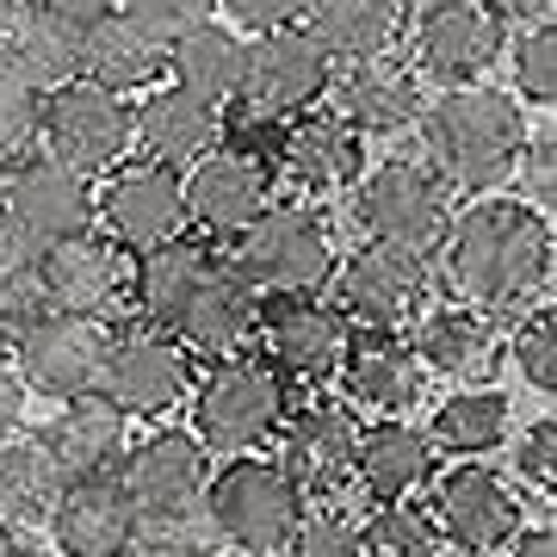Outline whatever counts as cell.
<instances>
[{
    "mask_svg": "<svg viewBox=\"0 0 557 557\" xmlns=\"http://www.w3.org/2000/svg\"><path fill=\"white\" fill-rule=\"evenodd\" d=\"M440 255H446V278H453L458 304H478L490 317L533 310L552 292V218H539L520 199L483 193L465 211H453Z\"/></svg>",
    "mask_w": 557,
    "mask_h": 557,
    "instance_id": "cell-1",
    "label": "cell"
},
{
    "mask_svg": "<svg viewBox=\"0 0 557 557\" xmlns=\"http://www.w3.org/2000/svg\"><path fill=\"white\" fill-rule=\"evenodd\" d=\"M421 149H428V168H434L446 186L458 193H496L502 180H515V161L527 149V112H520L515 94L502 87H440L434 100H421Z\"/></svg>",
    "mask_w": 557,
    "mask_h": 557,
    "instance_id": "cell-2",
    "label": "cell"
},
{
    "mask_svg": "<svg viewBox=\"0 0 557 557\" xmlns=\"http://www.w3.org/2000/svg\"><path fill=\"white\" fill-rule=\"evenodd\" d=\"M112 478H119V490L137 508L143 539H180V545H205L211 552V533L199 520L211 453L186 428H156V434L131 440Z\"/></svg>",
    "mask_w": 557,
    "mask_h": 557,
    "instance_id": "cell-3",
    "label": "cell"
},
{
    "mask_svg": "<svg viewBox=\"0 0 557 557\" xmlns=\"http://www.w3.org/2000/svg\"><path fill=\"white\" fill-rule=\"evenodd\" d=\"M186 403H193V428L186 434L218 458L267 453L278 440V428H285V416H292L285 409V379L255 354L211 359V372L193 379Z\"/></svg>",
    "mask_w": 557,
    "mask_h": 557,
    "instance_id": "cell-4",
    "label": "cell"
},
{
    "mask_svg": "<svg viewBox=\"0 0 557 557\" xmlns=\"http://www.w3.org/2000/svg\"><path fill=\"white\" fill-rule=\"evenodd\" d=\"M298 483L278 471V458H230L223 471L205 478V502H199V520L211 545L223 552H242V557H278L285 539L298 527Z\"/></svg>",
    "mask_w": 557,
    "mask_h": 557,
    "instance_id": "cell-5",
    "label": "cell"
},
{
    "mask_svg": "<svg viewBox=\"0 0 557 557\" xmlns=\"http://www.w3.org/2000/svg\"><path fill=\"white\" fill-rule=\"evenodd\" d=\"M335 242L317 211L304 205H273L236 236V278L255 298H322L335 278Z\"/></svg>",
    "mask_w": 557,
    "mask_h": 557,
    "instance_id": "cell-6",
    "label": "cell"
},
{
    "mask_svg": "<svg viewBox=\"0 0 557 557\" xmlns=\"http://www.w3.org/2000/svg\"><path fill=\"white\" fill-rule=\"evenodd\" d=\"M354 218L372 242L434 260L453 223V186L428 161H379L354 180Z\"/></svg>",
    "mask_w": 557,
    "mask_h": 557,
    "instance_id": "cell-7",
    "label": "cell"
},
{
    "mask_svg": "<svg viewBox=\"0 0 557 557\" xmlns=\"http://www.w3.org/2000/svg\"><path fill=\"white\" fill-rule=\"evenodd\" d=\"M44 156H57L75 174H112L131 149H137V112L124 94H106L94 81H69L57 94L38 100V131Z\"/></svg>",
    "mask_w": 557,
    "mask_h": 557,
    "instance_id": "cell-8",
    "label": "cell"
},
{
    "mask_svg": "<svg viewBox=\"0 0 557 557\" xmlns=\"http://www.w3.org/2000/svg\"><path fill=\"white\" fill-rule=\"evenodd\" d=\"M106 347H112V322L100 317H62V310H38V317L13 329V372L25 391H38L50 403L94 397L106 379Z\"/></svg>",
    "mask_w": 557,
    "mask_h": 557,
    "instance_id": "cell-9",
    "label": "cell"
},
{
    "mask_svg": "<svg viewBox=\"0 0 557 557\" xmlns=\"http://www.w3.org/2000/svg\"><path fill=\"white\" fill-rule=\"evenodd\" d=\"M335 310L347 317V329H391L416 322L434 304V267L428 255L391 248V242H366L347 260H335Z\"/></svg>",
    "mask_w": 557,
    "mask_h": 557,
    "instance_id": "cell-10",
    "label": "cell"
},
{
    "mask_svg": "<svg viewBox=\"0 0 557 557\" xmlns=\"http://www.w3.org/2000/svg\"><path fill=\"white\" fill-rule=\"evenodd\" d=\"M193 354L180 347L174 335H161L149 322H131V329H112V347H106V379L100 397L112 409H124L131 421H156L168 409L186 403L193 391Z\"/></svg>",
    "mask_w": 557,
    "mask_h": 557,
    "instance_id": "cell-11",
    "label": "cell"
},
{
    "mask_svg": "<svg viewBox=\"0 0 557 557\" xmlns=\"http://www.w3.org/2000/svg\"><path fill=\"white\" fill-rule=\"evenodd\" d=\"M335 81V62L322 57L304 25H278V32H260L242 50V87L236 100L255 112V119H298L329 94Z\"/></svg>",
    "mask_w": 557,
    "mask_h": 557,
    "instance_id": "cell-12",
    "label": "cell"
},
{
    "mask_svg": "<svg viewBox=\"0 0 557 557\" xmlns=\"http://www.w3.org/2000/svg\"><path fill=\"white\" fill-rule=\"evenodd\" d=\"M0 218H13L38 248L87 236L94 230V180L75 174V168H62L44 149L13 156L7 174H0Z\"/></svg>",
    "mask_w": 557,
    "mask_h": 557,
    "instance_id": "cell-13",
    "label": "cell"
},
{
    "mask_svg": "<svg viewBox=\"0 0 557 557\" xmlns=\"http://www.w3.org/2000/svg\"><path fill=\"white\" fill-rule=\"evenodd\" d=\"M94 223H106V242L131 255H149L161 242L186 236L180 174L161 161H119L106 174V193H94Z\"/></svg>",
    "mask_w": 557,
    "mask_h": 557,
    "instance_id": "cell-14",
    "label": "cell"
},
{
    "mask_svg": "<svg viewBox=\"0 0 557 557\" xmlns=\"http://www.w3.org/2000/svg\"><path fill=\"white\" fill-rule=\"evenodd\" d=\"M428 520H434L440 545H458V552H471V557H496L520 533V496L483 458H465V465H453L434 483Z\"/></svg>",
    "mask_w": 557,
    "mask_h": 557,
    "instance_id": "cell-15",
    "label": "cell"
},
{
    "mask_svg": "<svg viewBox=\"0 0 557 557\" xmlns=\"http://www.w3.org/2000/svg\"><path fill=\"white\" fill-rule=\"evenodd\" d=\"M180 193H186V223H199L205 236H230L236 242L260 211H273L278 174L273 161L255 156V149H211L205 161H193L180 174Z\"/></svg>",
    "mask_w": 557,
    "mask_h": 557,
    "instance_id": "cell-16",
    "label": "cell"
},
{
    "mask_svg": "<svg viewBox=\"0 0 557 557\" xmlns=\"http://www.w3.org/2000/svg\"><path fill=\"white\" fill-rule=\"evenodd\" d=\"M38 304L62 317H124L131 310V267L106 236H69L38 255Z\"/></svg>",
    "mask_w": 557,
    "mask_h": 557,
    "instance_id": "cell-17",
    "label": "cell"
},
{
    "mask_svg": "<svg viewBox=\"0 0 557 557\" xmlns=\"http://www.w3.org/2000/svg\"><path fill=\"white\" fill-rule=\"evenodd\" d=\"M255 335L267 341V366L292 384L335 379L347 354V317L322 298H260Z\"/></svg>",
    "mask_w": 557,
    "mask_h": 557,
    "instance_id": "cell-18",
    "label": "cell"
},
{
    "mask_svg": "<svg viewBox=\"0 0 557 557\" xmlns=\"http://www.w3.org/2000/svg\"><path fill=\"white\" fill-rule=\"evenodd\" d=\"M502 20L483 0H421L416 7V62L440 87H471L496 69Z\"/></svg>",
    "mask_w": 557,
    "mask_h": 557,
    "instance_id": "cell-19",
    "label": "cell"
},
{
    "mask_svg": "<svg viewBox=\"0 0 557 557\" xmlns=\"http://www.w3.org/2000/svg\"><path fill=\"white\" fill-rule=\"evenodd\" d=\"M341 397L359 409H372L379 421H397L403 409H416L428 391V366L416 347L391 329H347V354H341Z\"/></svg>",
    "mask_w": 557,
    "mask_h": 557,
    "instance_id": "cell-20",
    "label": "cell"
},
{
    "mask_svg": "<svg viewBox=\"0 0 557 557\" xmlns=\"http://www.w3.org/2000/svg\"><path fill=\"white\" fill-rule=\"evenodd\" d=\"M359 416L347 403H304L298 416L278 428V471L298 483V496H341L354 478Z\"/></svg>",
    "mask_w": 557,
    "mask_h": 557,
    "instance_id": "cell-21",
    "label": "cell"
},
{
    "mask_svg": "<svg viewBox=\"0 0 557 557\" xmlns=\"http://www.w3.org/2000/svg\"><path fill=\"white\" fill-rule=\"evenodd\" d=\"M255 317H260V298L236 278L230 255H218L205 267V278L193 285V298L180 304L174 322H168L161 335H174L186 354H199V359H230V354H248Z\"/></svg>",
    "mask_w": 557,
    "mask_h": 557,
    "instance_id": "cell-22",
    "label": "cell"
},
{
    "mask_svg": "<svg viewBox=\"0 0 557 557\" xmlns=\"http://www.w3.org/2000/svg\"><path fill=\"white\" fill-rule=\"evenodd\" d=\"M329 100H335V119L359 137H397V131H416L421 119V75L397 50L366 62H347L341 81H329Z\"/></svg>",
    "mask_w": 557,
    "mask_h": 557,
    "instance_id": "cell-23",
    "label": "cell"
},
{
    "mask_svg": "<svg viewBox=\"0 0 557 557\" xmlns=\"http://www.w3.org/2000/svg\"><path fill=\"white\" fill-rule=\"evenodd\" d=\"M50 539L62 557H131L143 520L119 490V478H75L62 483L57 508H50Z\"/></svg>",
    "mask_w": 557,
    "mask_h": 557,
    "instance_id": "cell-24",
    "label": "cell"
},
{
    "mask_svg": "<svg viewBox=\"0 0 557 557\" xmlns=\"http://www.w3.org/2000/svg\"><path fill=\"white\" fill-rule=\"evenodd\" d=\"M38 446L50 453L62 478H112L119 471L124 446H131V416L112 409V403L94 391V397H75V403H57V416L44 421Z\"/></svg>",
    "mask_w": 557,
    "mask_h": 557,
    "instance_id": "cell-25",
    "label": "cell"
},
{
    "mask_svg": "<svg viewBox=\"0 0 557 557\" xmlns=\"http://www.w3.org/2000/svg\"><path fill=\"white\" fill-rule=\"evenodd\" d=\"M416 359L440 379H458V384H478L496 372V317L478 310V304H458V298H440L421 310L416 322Z\"/></svg>",
    "mask_w": 557,
    "mask_h": 557,
    "instance_id": "cell-26",
    "label": "cell"
},
{
    "mask_svg": "<svg viewBox=\"0 0 557 557\" xmlns=\"http://www.w3.org/2000/svg\"><path fill=\"white\" fill-rule=\"evenodd\" d=\"M273 161H278L273 174H285L304 193H341V186H354L366 174V143L335 112H310L278 137Z\"/></svg>",
    "mask_w": 557,
    "mask_h": 557,
    "instance_id": "cell-27",
    "label": "cell"
},
{
    "mask_svg": "<svg viewBox=\"0 0 557 557\" xmlns=\"http://www.w3.org/2000/svg\"><path fill=\"white\" fill-rule=\"evenodd\" d=\"M434 478V440L428 428L416 421H372V428H359V446H354V483L366 496L391 508V502H409V490Z\"/></svg>",
    "mask_w": 557,
    "mask_h": 557,
    "instance_id": "cell-28",
    "label": "cell"
},
{
    "mask_svg": "<svg viewBox=\"0 0 557 557\" xmlns=\"http://www.w3.org/2000/svg\"><path fill=\"white\" fill-rule=\"evenodd\" d=\"M298 25L329 62H366L403 44L409 7L403 0H310Z\"/></svg>",
    "mask_w": 557,
    "mask_h": 557,
    "instance_id": "cell-29",
    "label": "cell"
},
{
    "mask_svg": "<svg viewBox=\"0 0 557 557\" xmlns=\"http://www.w3.org/2000/svg\"><path fill=\"white\" fill-rule=\"evenodd\" d=\"M137 112V149L143 161H161V168H193L218 149L223 137V119L211 106H199L193 94H180V87H149V100L131 106Z\"/></svg>",
    "mask_w": 557,
    "mask_h": 557,
    "instance_id": "cell-30",
    "label": "cell"
},
{
    "mask_svg": "<svg viewBox=\"0 0 557 557\" xmlns=\"http://www.w3.org/2000/svg\"><path fill=\"white\" fill-rule=\"evenodd\" d=\"M161 75H168V44L137 32L124 13H106L81 32V81L106 94H149Z\"/></svg>",
    "mask_w": 557,
    "mask_h": 557,
    "instance_id": "cell-31",
    "label": "cell"
},
{
    "mask_svg": "<svg viewBox=\"0 0 557 557\" xmlns=\"http://www.w3.org/2000/svg\"><path fill=\"white\" fill-rule=\"evenodd\" d=\"M242 50H248L242 32H230L223 20H205L168 44V81H174L180 94H193L199 106L223 112L242 87Z\"/></svg>",
    "mask_w": 557,
    "mask_h": 557,
    "instance_id": "cell-32",
    "label": "cell"
},
{
    "mask_svg": "<svg viewBox=\"0 0 557 557\" xmlns=\"http://www.w3.org/2000/svg\"><path fill=\"white\" fill-rule=\"evenodd\" d=\"M0 62H7V69H13V75L44 100V94H57V87L81 81V32L75 25H62L57 13H44L38 0H32L20 20L7 25Z\"/></svg>",
    "mask_w": 557,
    "mask_h": 557,
    "instance_id": "cell-33",
    "label": "cell"
},
{
    "mask_svg": "<svg viewBox=\"0 0 557 557\" xmlns=\"http://www.w3.org/2000/svg\"><path fill=\"white\" fill-rule=\"evenodd\" d=\"M218 260V248H205V242H161V248H149V255H137V267H131V304L143 310V322L149 329H168L174 322V310L186 298H193V285L205 278V267Z\"/></svg>",
    "mask_w": 557,
    "mask_h": 557,
    "instance_id": "cell-34",
    "label": "cell"
},
{
    "mask_svg": "<svg viewBox=\"0 0 557 557\" xmlns=\"http://www.w3.org/2000/svg\"><path fill=\"white\" fill-rule=\"evenodd\" d=\"M62 483L69 478L50 465V453L38 440H0V527H13V533L50 527Z\"/></svg>",
    "mask_w": 557,
    "mask_h": 557,
    "instance_id": "cell-35",
    "label": "cell"
},
{
    "mask_svg": "<svg viewBox=\"0 0 557 557\" xmlns=\"http://www.w3.org/2000/svg\"><path fill=\"white\" fill-rule=\"evenodd\" d=\"M502 434H508V397L490 391V384H465V391H453V397L434 409V421H428V440L446 446V453H458V458L496 453Z\"/></svg>",
    "mask_w": 557,
    "mask_h": 557,
    "instance_id": "cell-36",
    "label": "cell"
},
{
    "mask_svg": "<svg viewBox=\"0 0 557 557\" xmlns=\"http://www.w3.org/2000/svg\"><path fill=\"white\" fill-rule=\"evenodd\" d=\"M38 242L25 236L13 218H0V335H13L38 317Z\"/></svg>",
    "mask_w": 557,
    "mask_h": 557,
    "instance_id": "cell-37",
    "label": "cell"
},
{
    "mask_svg": "<svg viewBox=\"0 0 557 557\" xmlns=\"http://www.w3.org/2000/svg\"><path fill=\"white\" fill-rule=\"evenodd\" d=\"M285 557H359V515L341 496H304Z\"/></svg>",
    "mask_w": 557,
    "mask_h": 557,
    "instance_id": "cell-38",
    "label": "cell"
},
{
    "mask_svg": "<svg viewBox=\"0 0 557 557\" xmlns=\"http://www.w3.org/2000/svg\"><path fill=\"white\" fill-rule=\"evenodd\" d=\"M359 557H440V533L428 508L391 502L372 520H359Z\"/></svg>",
    "mask_w": 557,
    "mask_h": 557,
    "instance_id": "cell-39",
    "label": "cell"
},
{
    "mask_svg": "<svg viewBox=\"0 0 557 557\" xmlns=\"http://www.w3.org/2000/svg\"><path fill=\"white\" fill-rule=\"evenodd\" d=\"M508 359H515V372L533 384L539 397H552L557 391V310L552 304H533V310L515 322Z\"/></svg>",
    "mask_w": 557,
    "mask_h": 557,
    "instance_id": "cell-40",
    "label": "cell"
},
{
    "mask_svg": "<svg viewBox=\"0 0 557 557\" xmlns=\"http://www.w3.org/2000/svg\"><path fill=\"white\" fill-rule=\"evenodd\" d=\"M515 87H520V100H533L552 112V100H557V25H552V13L545 20H527V32H520Z\"/></svg>",
    "mask_w": 557,
    "mask_h": 557,
    "instance_id": "cell-41",
    "label": "cell"
},
{
    "mask_svg": "<svg viewBox=\"0 0 557 557\" xmlns=\"http://www.w3.org/2000/svg\"><path fill=\"white\" fill-rule=\"evenodd\" d=\"M119 13L137 32H149L156 44H174L180 32H193V25L211 20V0H119Z\"/></svg>",
    "mask_w": 557,
    "mask_h": 557,
    "instance_id": "cell-42",
    "label": "cell"
},
{
    "mask_svg": "<svg viewBox=\"0 0 557 557\" xmlns=\"http://www.w3.org/2000/svg\"><path fill=\"white\" fill-rule=\"evenodd\" d=\"M515 174H520V186H527V199H520V205H533L539 218H552V205H557V143H552V124H545L539 137H527Z\"/></svg>",
    "mask_w": 557,
    "mask_h": 557,
    "instance_id": "cell-43",
    "label": "cell"
},
{
    "mask_svg": "<svg viewBox=\"0 0 557 557\" xmlns=\"http://www.w3.org/2000/svg\"><path fill=\"white\" fill-rule=\"evenodd\" d=\"M32 131H38V94L0 62V156H20Z\"/></svg>",
    "mask_w": 557,
    "mask_h": 557,
    "instance_id": "cell-44",
    "label": "cell"
},
{
    "mask_svg": "<svg viewBox=\"0 0 557 557\" xmlns=\"http://www.w3.org/2000/svg\"><path fill=\"white\" fill-rule=\"evenodd\" d=\"M310 0H211V13H223L230 32L242 38H260V32H278V25H298Z\"/></svg>",
    "mask_w": 557,
    "mask_h": 557,
    "instance_id": "cell-45",
    "label": "cell"
},
{
    "mask_svg": "<svg viewBox=\"0 0 557 557\" xmlns=\"http://www.w3.org/2000/svg\"><path fill=\"white\" fill-rule=\"evenodd\" d=\"M515 465H520V478L539 483V490H552V483H557V421L552 416H539L533 428L520 434Z\"/></svg>",
    "mask_w": 557,
    "mask_h": 557,
    "instance_id": "cell-46",
    "label": "cell"
},
{
    "mask_svg": "<svg viewBox=\"0 0 557 557\" xmlns=\"http://www.w3.org/2000/svg\"><path fill=\"white\" fill-rule=\"evenodd\" d=\"M25 421V384L20 372H13V359H7V347H0V440H13Z\"/></svg>",
    "mask_w": 557,
    "mask_h": 557,
    "instance_id": "cell-47",
    "label": "cell"
},
{
    "mask_svg": "<svg viewBox=\"0 0 557 557\" xmlns=\"http://www.w3.org/2000/svg\"><path fill=\"white\" fill-rule=\"evenodd\" d=\"M44 13H57L62 25H75V32H87L94 20H106V13H119V0H38Z\"/></svg>",
    "mask_w": 557,
    "mask_h": 557,
    "instance_id": "cell-48",
    "label": "cell"
},
{
    "mask_svg": "<svg viewBox=\"0 0 557 557\" xmlns=\"http://www.w3.org/2000/svg\"><path fill=\"white\" fill-rule=\"evenodd\" d=\"M508 557H557V533L552 527H520L508 539Z\"/></svg>",
    "mask_w": 557,
    "mask_h": 557,
    "instance_id": "cell-49",
    "label": "cell"
},
{
    "mask_svg": "<svg viewBox=\"0 0 557 557\" xmlns=\"http://www.w3.org/2000/svg\"><path fill=\"white\" fill-rule=\"evenodd\" d=\"M131 557H211L205 545H180V539H137Z\"/></svg>",
    "mask_w": 557,
    "mask_h": 557,
    "instance_id": "cell-50",
    "label": "cell"
},
{
    "mask_svg": "<svg viewBox=\"0 0 557 557\" xmlns=\"http://www.w3.org/2000/svg\"><path fill=\"white\" fill-rule=\"evenodd\" d=\"M490 13H496V20H545L552 0H490Z\"/></svg>",
    "mask_w": 557,
    "mask_h": 557,
    "instance_id": "cell-51",
    "label": "cell"
},
{
    "mask_svg": "<svg viewBox=\"0 0 557 557\" xmlns=\"http://www.w3.org/2000/svg\"><path fill=\"white\" fill-rule=\"evenodd\" d=\"M0 557H32V545H25L13 527H0Z\"/></svg>",
    "mask_w": 557,
    "mask_h": 557,
    "instance_id": "cell-52",
    "label": "cell"
},
{
    "mask_svg": "<svg viewBox=\"0 0 557 557\" xmlns=\"http://www.w3.org/2000/svg\"><path fill=\"white\" fill-rule=\"evenodd\" d=\"M25 7H32V0H0V38H7V25L20 20Z\"/></svg>",
    "mask_w": 557,
    "mask_h": 557,
    "instance_id": "cell-53",
    "label": "cell"
},
{
    "mask_svg": "<svg viewBox=\"0 0 557 557\" xmlns=\"http://www.w3.org/2000/svg\"><path fill=\"white\" fill-rule=\"evenodd\" d=\"M211 557H218V552H211ZM223 557H242V552H223Z\"/></svg>",
    "mask_w": 557,
    "mask_h": 557,
    "instance_id": "cell-54",
    "label": "cell"
}]
</instances>
